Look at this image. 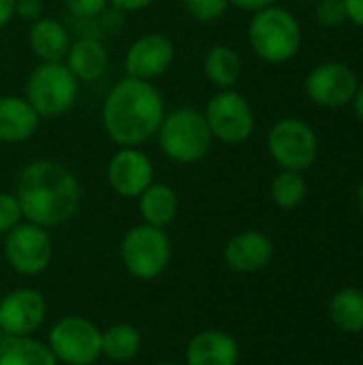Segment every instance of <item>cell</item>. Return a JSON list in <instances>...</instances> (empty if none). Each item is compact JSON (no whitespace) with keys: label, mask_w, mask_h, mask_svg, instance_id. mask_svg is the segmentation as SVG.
I'll return each mask as SVG.
<instances>
[{"label":"cell","mask_w":363,"mask_h":365,"mask_svg":"<svg viewBox=\"0 0 363 365\" xmlns=\"http://www.w3.org/2000/svg\"><path fill=\"white\" fill-rule=\"evenodd\" d=\"M357 203H359V210H362L363 214V180L362 184H359V188H357Z\"/></svg>","instance_id":"obj_36"},{"label":"cell","mask_w":363,"mask_h":365,"mask_svg":"<svg viewBox=\"0 0 363 365\" xmlns=\"http://www.w3.org/2000/svg\"><path fill=\"white\" fill-rule=\"evenodd\" d=\"M173 58H175L173 41L167 34L148 32L137 41H133V45L128 47L124 58V68L128 77L152 81L167 73V68L173 64Z\"/></svg>","instance_id":"obj_13"},{"label":"cell","mask_w":363,"mask_h":365,"mask_svg":"<svg viewBox=\"0 0 363 365\" xmlns=\"http://www.w3.org/2000/svg\"><path fill=\"white\" fill-rule=\"evenodd\" d=\"M15 17V0H0V30Z\"/></svg>","instance_id":"obj_34"},{"label":"cell","mask_w":363,"mask_h":365,"mask_svg":"<svg viewBox=\"0 0 363 365\" xmlns=\"http://www.w3.org/2000/svg\"><path fill=\"white\" fill-rule=\"evenodd\" d=\"M186 13L197 21H216L225 15L229 2L227 0H182Z\"/></svg>","instance_id":"obj_26"},{"label":"cell","mask_w":363,"mask_h":365,"mask_svg":"<svg viewBox=\"0 0 363 365\" xmlns=\"http://www.w3.org/2000/svg\"><path fill=\"white\" fill-rule=\"evenodd\" d=\"M154 365H178V364H173V361H160V364H154Z\"/></svg>","instance_id":"obj_37"},{"label":"cell","mask_w":363,"mask_h":365,"mask_svg":"<svg viewBox=\"0 0 363 365\" xmlns=\"http://www.w3.org/2000/svg\"><path fill=\"white\" fill-rule=\"evenodd\" d=\"M347 9V21H353L357 28H363V0H342Z\"/></svg>","instance_id":"obj_31"},{"label":"cell","mask_w":363,"mask_h":365,"mask_svg":"<svg viewBox=\"0 0 363 365\" xmlns=\"http://www.w3.org/2000/svg\"><path fill=\"white\" fill-rule=\"evenodd\" d=\"M64 64L77 77V81H96L109 66V53L98 38L81 36L71 43Z\"/></svg>","instance_id":"obj_19"},{"label":"cell","mask_w":363,"mask_h":365,"mask_svg":"<svg viewBox=\"0 0 363 365\" xmlns=\"http://www.w3.org/2000/svg\"><path fill=\"white\" fill-rule=\"evenodd\" d=\"M315 19L323 28H338L347 21V9L342 0H319L315 6Z\"/></svg>","instance_id":"obj_27"},{"label":"cell","mask_w":363,"mask_h":365,"mask_svg":"<svg viewBox=\"0 0 363 365\" xmlns=\"http://www.w3.org/2000/svg\"><path fill=\"white\" fill-rule=\"evenodd\" d=\"M28 45L41 62H64L71 47V34L62 21L39 17L30 26Z\"/></svg>","instance_id":"obj_18"},{"label":"cell","mask_w":363,"mask_h":365,"mask_svg":"<svg viewBox=\"0 0 363 365\" xmlns=\"http://www.w3.org/2000/svg\"><path fill=\"white\" fill-rule=\"evenodd\" d=\"M327 312L332 323L344 334H362L363 331V291L359 289H342L332 295L327 304Z\"/></svg>","instance_id":"obj_23"},{"label":"cell","mask_w":363,"mask_h":365,"mask_svg":"<svg viewBox=\"0 0 363 365\" xmlns=\"http://www.w3.org/2000/svg\"><path fill=\"white\" fill-rule=\"evenodd\" d=\"M308 195V184L300 171L282 169L270 184V197L280 210H297Z\"/></svg>","instance_id":"obj_25"},{"label":"cell","mask_w":363,"mask_h":365,"mask_svg":"<svg viewBox=\"0 0 363 365\" xmlns=\"http://www.w3.org/2000/svg\"><path fill=\"white\" fill-rule=\"evenodd\" d=\"M359 79L355 71L338 60H327L310 68L306 75V96L323 109H342L349 107Z\"/></svg>","instance_id":"obj_11"},{"label":"cell","mask_w":363,"mask_h":365,"mask_svg":"<svg viewBox=\"0 0 363 365\" xmlns=\"http://www.w3.org/2000/svg\"><path fill=\"white\" fill-rule=\"evenodd\" d=\"M154 0H109L111 6H116L118 11H141L148 9Z\"/></svg>","instance_id":"obj_32"},{"label":"cell","mask_w":363,"mask_h":365,"mask_svg":"<svg viewBox=\"0 0 363 365\" xmlns=\"http://www.w3.org/2000/svg\"><path fill=\"white\" fill-rule=\"evenodd\" d=\"M101 336L92 321L83 317H62L47 334V346L56 361L64 365H92L101 355Z\"/></svg>","instance_id":"obj_8"},{"label":"cell","mask_w":363,"mask_h":365,"mask_svg":"<svg viewBox=\"0 0 363 365\" xmlns=\"http://www.w3.org/2000/svg\"><path fill=\"white\" fill-rule=\"evenodd\" d=\"M15 15L26 21L43 17V0H15Z\"/></svg>","instance_id":"obj_30"},{"label":"cell","mask_w":363,"mask_h":365,"mask_svg":"<svg viewBox=\"0 0 363 365\" xmlns=\"http://www.w3.org/2000/svg\"><path fill=\"white\" fill-rule=\"evenodd\" d=\"M173 246L165 229L152 225H137L128 229L120 242V257L131 276L139 280H154L171 263Z\"/></svg>","instance_id":"obj_6"},{"label":"cell","mask_w":363,"mask_h":365,"mask_svg":"<svg viewBox=\"0 0 363 365\" xmlns=\"http://www.w3.org/2000/svg\"><path fill=\"white\" fill-rule=\"evenodd\" d=\"M227 2L242 9V11H250V13H255L259 9H265L270 4H276V0H227Z\"/></svg>","instance_id":"obj_33"},{"label":"cell","mask_w":363,"mask_h":365,"mask_svg":"<svg viewBox=\"0 0 363 365\" xmlns=\"http://www.w3.org/2000/svg\"><path fill=\"white\" fill-rule=\"evenodd\" d=\"M165 98L152 81L124 77L105 96L101 120L107 137L120 148H139L156 137L165 118Z\"/></svg>","instance_id":"obj_2"},{"label":"cell","mask_w":363,"mask_h":365,"mask_svg":"<svg viewBox=\"0 0 363 365\" xmlns=\"http://www.w3.org/2000/svg\"><path fill=\"white\" fill-rule=\"evenodd\" d=\"M302 24L285 6L270 4L252 13L248 24L250 49L267 64L293 60L302 47Z\"/></svg>","instance_id":"obj_3"},{"label":"cell","mask_w":363,"mask_h":365,"mask_svg":"<svg viewBox=\"0 0 363 365\" xmlns=\"http://www.w3.org/2000/svg\"><path fill=\"white\" fill-rule=\"evenodd\" d=\"M41 118L21 96H0V141L2 143H24L36 128Z\"/></svg>","instance_id":"obj_17"},{"label":"cell","mask_w":363,"mask_h":365,"mask_svg":"<svg viewBox=\"0 0 363 365\" xmlns=\"http://www.w3.org/2000/svg\"><path fill=\"white\" fill-rule=\"evenodd\" d=\"M203 75L218 90H231L242 77V58L229 45H214L203 58Z\"/></svg>","instance_id":"obj_22"},{"label":"cell","mask_w":363,"mask_h":365,"mask_svg":"<svg viewBox=\"0 0 363 365\" xmlns=\"http://www.w3.org/2000/svg\"><path fill=\"white\" fill-rule=\"evenodd\" d=\"M47 319V302L36 289H15L0 299V331L32 336Z\"/></svg>","instance_id":"obj_12"},{"label":"cell","mask_w":363,"mask_h":365,"mask_svg":"<svg viewBox=\"0 0 363 365\" xmlns=\"http://www.w3.org/2000/svg\"><path fill=\"white\" fill-rule=\"evenodd\" d=\"M137 199H139V214L145 225L167 229L178 216L180 201L169 184L152 182Z\"/></svg>","instance_id":"obj_20"},{"label":"cell","mask_w":363,"mask_h":365,"mask_svg":"<svg viewBox=\"0 0 363 365\" xmlns=\"http://www.w3.org/2000/svg\"><path fill=\"white\" fill-rule=\"evenodd\" d=\"M79 81L64 62H41L26 81V101L39 118H60L77 101Z\"/></svg>","instance_id":"obj_5"},{"label":"cell","mask_w":363,"mask_h":365,"mask_svg":"<svg viewBox=\"0 0 363 365\" xmlns=\"http://www.w3.org/2000/svg\"><path fill=\"white\" fill-rule=\"evenodd\" d=\"M205 122L214 139L227 145L246 143L255 133V111L240 92L218 90L205 105Z\"/></svg>","instance_id":"obj_9"},{"label":"cell","mask_w":363,"mask_h":365,"mask_svg":"<svg viewBox=\"0 0 363 365\" xmlns=\"http://www.w3.org/2000/svg\"><path fill=\"white\" fill-rule=\"evenodd\" d=\"M15 199L21 216L43 229L62 227L73 220L81 205L77 175L58 160L41 158L28 163L15 184Z\"/></svg>","instance_id":"obj_1"},{"label":"cell","mask_w":363,"mask_h":365,"mask_svg":"<svg viewBox=\"0 0 363 365\" xmlns=\"http://www.w3.org/2000/svg\"><path fill=\"white\" fill-rule=\"evenodd\" d=\"M156 137L163 154L178 165L203 160L214 141L205 115L195 107H180L165 113Z\"/></svg>","instance_id":"obj_4"},{"label":"cell","mask_w":363,"mask_h":365,"mask_svg":"<svg viewBox=\"0 0 363 365\" xmlns=\"http://www.w3.org/2000/svg\"><path fill=\"white\" fill-rule=\"evenodd\" d=\"M21 220H24V216H21V210H19L15 195L0 192V235H6Z\"/></svg>","instance_id":"obj_28"},{"label":"cell","mask_w":363,"mask_h":365,"mask_svg":"<svg viewBox=\"0 0 363 365\" xmlns=\"http://www.w3.org/2000/svg\"><path fill=\"white\" fill-rule=\"evenodd\" d=\"M274 259V242L261 231H242L225 246V263L237 274H257Z\"/></svg>","instance_id":"obj_15"},{"label":"cell","mask_w":363,"mask_h":365,"mask_svg":"<svg viewBox=\"0 0 363 365\" xmlns=\"http://www.w3.org/2000/svg\"><path fill=\"white\" fill-rule=\"evenodd\" d=\"M68 13H73L75 17H81V19H92V17H98L109 0H64Z\"/></svg>","instance_id":"obj_29"},{"label":"cell","mask_w":363,"mask_h":365,"mask_svg":"<svg viewBox=\"0 0 363 365\" xmlns=\"http://www.w3.org/2000/svg\"><path fill=\"white\" fill-rule=\"evenodd\" d=\"M4 259L19 276L43 274L53 259V242L47 229L21 220L4 235Z\"/></svg>","instance_id":"obj_10"},{"label":"cell","mask_w":363,"mask_h":365,"mask_svg":"<svg viewBox=\"0 0 363 365\" xmlns=\"http://www.w3.org/2000/svg\"><path fill=\"white\" fill-rule=\"evenodd\" d=\"M0 365H58L47 342L32 336H2Z\"/></svg>","instance_id":"obj_21"},{"label":"cell","mask_w":363,"mask_h":365,"mask_svg":"<svg viewBox=\"0 0 363 365\" xmlns=\"http://www.w3.org/2000/svg\"><path fill=\"white\" fill-rule=\"evenodd\" d=\"M111 190L124 199H137L154 182V165L137 148H120L107 165Z\"/></svg>","instance_id":"obj_14"},{"label":"cell","mask_w":363,"mask_h":365,"mask_svg":"<svg viewBox=\"0 0 363 365\" xmlns=\"http://www.w3.org/2000/svg\"><path fill=\"white\" fill-rule=\"evenodd\" d=\"M141 351V334L131 323H116L101 336V355L116 364L135 359Z\"/></svg>","instance_id":"obj_24"},{"label":"cell","mask_w":363,"mask_h":365,"mask_svg":"<svg viewBox=\"0 0 363 365\" xmlns=\"http://www.w3.org/2000/svg\"><path fill=\"white\" fill-rule=\"evenodd\" d=\"M240 344L223 329H205L190 338L186 346L188 365H237Z\"/></svg>","instance_id":"obj_16"},{"label":"cell","mask_w":363,"mask_h":365,"mask_svg":"<svg viewBox=\"0 0 363 365\" xmlns=\"http://www.w3.org/2000/svg\"><path fill=\"white\" fill-rule=\"evenodd\" d=\"M351 105H353V111H355L357 120H359V122L363 124V81H359V86H357V92H355V96H353Z\"/></svg>","instance_id":"obj_35"},{"label":"cell","mask_w":363,"mask_h":365,"mask_svg":"<svg viewBox=\"0 0 363 365\" xmlns=\"http://www.w3.org/2000/svg\"><path fill=\"white\" fill-rule=\"evenodd\" d=\"M272 160L287 171H306L319 158V137L302 118H282L267 133Z\"/></svg>","instance_id":"obj_7"}]
</instances>
